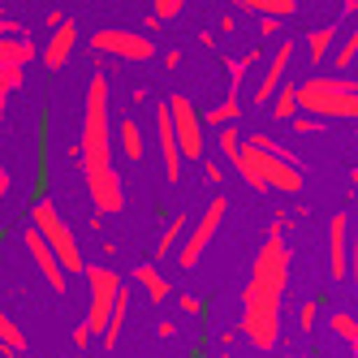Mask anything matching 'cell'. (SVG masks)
<instances>
[{"mask_svg": "<svg viewBox=\"0 0 358 358\" xmlns=\"http://www.w3.org/2000/svg\"><path fill=\"white\" fill-rule=\"evenodd\" d=\"M285 285H289V246L280 238V229L272 224L264 246L255 250L250 280L242 289V320H238V332L264 354L276 350V341H280V302H285Z\"/></svg>", "mask_w": 358, "mask_h": 358, "instance_id": "obj_1", "label": "cell"}, {"mask_svg": "<svg viewBox=\"0 0 358 358\" xmlns=\"http://www.w3.org/2000/svg\"><path fill=\"white\" fill-rule=\"evenodd\" d=\"M113 91H108V73L99 69L87 83V99H83V138H78V156H83V173H99L113 169Z\"/></svg>", "mask_w": 358, "mask_h": 358, "instance_id": "obj_2", "label": "cell"}, {"mask_svg": "<svg viewBox=\"0 0 358 358\" xmlns=\"http://www.w3.org/2000/svg\"><path fill=\"white\" fill-rule=\"evenodd\" d=\"M298 108L320 121H358V78H306L298 83Z\"/></svg>", "mask_w": 358, "mask_h": 358, "instance_id": "obj_3", "label": "cell"}, {"mask_svg": "<svg viewBox=\"0 0 358 358\" xmlns=\"http://www.w3.org/2000/svg\"><path fill=\"white\" fill-rule=\"evenodd\" d=\"M242 173V182L255 186V190H285V194H298L302 190V169L264 151L255 138H242V156L234 164Z\"/></svg>", "mask_w": 358, "mask_h": 358, "instance_id": "obj_4", "label": "cell"}, {"mask_svg": "<svg viewBox=\"0 0 358 358\" xmlns=\"http://www.w3.org/2000/svg\"><path fill=\"white\" fill-rule=\"evenodd\" d=\"M31 224L43 234V242L52 246V255L61 259V268H65V276H87V259H83V246H78V238H73V229L65 224V216H61V208L52 199H39V203H31Z\"/></svg>", "mask_w": 358, "mask_h": 358, "instance_id": "obj_5", "label": "cell"}, {"mask_svg": "<svg viewBox=\"0 0 358 358\" xmlns=\"http://www.w3.org/2000/svg\"><path fill=\"white\" fill-rule=\"evenodd\" d=\"M31 57H35V48L22 35V27L9 17H0V117H5L9 95L22 87V69L31 65Z\"/></svg>", "mask_w": 358, "mask_h": 358, "instance_id": "obj_6", "label": "cell"}, {"mask_svg": "<svg viewBox=\"0 0 358 358\" xmlns=\"http://www.w3.org/2000/svg\"><path fill=\"white\" fill-rule=\"evenodd\" d=\"M121 272H113L108 264H91L87 268V294H91V306H87V328H91V337L99 341L104 337V328H108V315H113V306L121 298Z\"/></svg>", "mask_w": 358, "mask_h": 358, "instance_id": "obj_7", "label": "cell"}, {"mask_svg": "<svg viewBox=\"0 0 358 358\" xmlns=\"http://www.w3.org/2000/svg\"><path fill=\"white\" fill-rule=\"evenodd\" d=\"M224 194H216V199H208V208H203V216L194 220V229H190V238L177 246V264H182V272H190L203 255H208V246L216 242V234H220V220H224Z\"/></svg>", "mask_w": 358, "mask_h": 358, "instance_id": "obj_8", "label": "cell"}, {"mask_svg": "<svg viewBox=\"0 0 358 358\" xmlns=\"http://www.w3.org/2000/svg\"><path fill=\"white\" fill-rule=\"evenodd\" d=\"M91 48L95 52H108L117 61H130V65H143V61H156V43H151L143 31H121V27H104L91 35Z\"/></svg>", "mask_w": 358, "mask_h": 358, "instance_id": "obj_9", "label": "cell"}, {"mask_svg": "<svg viewBox=\"0 0 358 358\" xmlns=\"http://www.w3.org/2000/svg\"><path fill=\"white\" fill-rule=\"evenodd\" d=\"M169 104V117H173V130H177V143H182V160H203V117L194 108V99H186L182 91L164 99Z\"/></svg>", "mask_w": 358, "mask_h": 358, "instance_id": "obj_10", "label": "cell"}, {"mask_svg": "<svg viewBox=\"0 0 358 358\" xmlns=\"http://www.w3.org/2000/svg\"><path fill=\"white\" fill-rule=\"evenodd\" d=\"M83 182H87V199L95 203L99 216H117V212H125V182H121L117 169L83 173Z\"/></svg>", "mask_w": 358, "mask_h": 358, "instance_id": "obj_11", "label": "cell"}, {"mask_svg": "<svg viewBox=\"0 0 358 358\" xmlns=\"http://www.w3.org/2000/svg\"><path fill=\"white\" fill-rule=\"evenodd\" d=\"M22 238H27V250H31V259H35L39 276L48 280V289H52V294H65V289H69V276H65L61 259L52 255V246L43 242V234H39V229L31 224V229H27V234H22Z\"/></svg>", "mask_w": 358, "mask_h": 358, "instance_id": "obj_12", "label": "cell"}, {"mask_svg": "<svg viewBox=\"0 0 358 358\" xmlns=\"http://www.w3.org/2000/svg\"><path fill=\"white\" fill-rule=\"evenodd\" d=\"M156 147H160V160H164V177L169 182H182V143H177V130H173V117H169V104L156 108Z\"/></svg>", "mask_w": 358, "mask_h": 358, "instance_id": "obj_13", "label": "cell"}, {"mask_svg": "<svg viewBox=\"0 0 358 358\" xmlns=\"http://www.w3.org/2000/svg\"><path fill=\"white\" fill-rule=\"evenodd\" d=\"M289 65H294V39H280V43H276V52H272V61H268V69H264V78H259V87H255V104H264V99H276V91L285 87Z\"/></svg>", "mask_w": 358, "mask_h": 358, "instance_id": "obj_14", "label": "cell"}, {"mask_svg": "<svg viewBox=\"0 0 358 358\" xmlns=\"http://www.w3.org/2000/svg\"><path fill=\"white\" fill-rule=\"evenodd\" d=\"M350 234H354V224L345 212H337L328 220V272L332 276H350Z\"/></svg>", "mask_w": 358, "mask_h": 358, "instance_id": "obj_15", "label": "cell"}, {"mask_svg": "<svg viewBox=\"0 0 358 358\" xmlns=\"http://www.w3.org/2000/svg\"><path fill=\"white\" fill-rule=\"evenodd\" d=\"M78 48V22L73 17H65L61 27L48 35V43H43V65H48V73H57V69H65V61H69V52Z\"/></svg>", "mask_w": 358, "mask_h": 358, "instance_id": "obj_16", "label": "cell"}, {"mask_svg": "<svg viewBox=\"0 0 358 358\" xmlns=\"http://www.w3.org/2000/svg\"><path fill=\"white\" fill-rule=\"evenodd\" d=\"M117 143H121V156L130 160V164H138L147 156V134H143V125L134 117H121L117 121Z\"/></svg>", "mask_w": 358, "mask_h": 358, "instance_id": "obj_17", "label": "cell"}, {"mask_svg": "<svg viewBox=\"0 0 358 358\" xmlns=\"http://www.w3.org/2000/svg\"><path fill=\"white\" fill-rule=\"evenodd\" d=\"M134 280H138V289H143L151 302H169V298H173V285L164 280V272H160L156 264H138V268H134Z\"/></svg>", "mask_w": 358, "mask_h": 358, "instance_id": "obj_18", "label": "cell"}, {"mask_svg": "<svg viewBox=\"0 0 358 358\" xmlns=\"http://www.w3.org/2000/svg\"><path fill=\"white\" fill-rule=\"evenodd\" d=\"M337 35H341V22H328V27H315L306 35V57H311V65H324V57L337 48Z\"/></svg>", "mask_w": 358, "mask_h": 358, "instance_id": "obj_19", "label": "cell"}, {"mask_svg": "<svg viewBox=\"0 0 358 358\" xmlns=\"http://www.w3.org/2000/svg\"><path fill=\"white\" fill-rule=\"evenodd\" d=\"M238 9L255 13V17H276V22H285L298 13V0H234Z\"/></svg>", "mask_w": 358, "mask_h": 358, "instance_id": "obj_20", "label": "cell"}, {"mask_svg": "<svg viewBox=\"0 0 358 358\" xmlns=\"http://www.w3.org/2000/svg\"><path fill=\"white\" fill-rule=\"evenodd\" d=\"M31 341H27V332H22L17 324H13V315L0 306V350H5V358H17L22 350H27Z\"/></svg>", "mask_w": 358, "mask_h": 358, "instance_id": "obj_21", "label": "cell"}, {"mask_svg": "<svg viewBox=\"0 0 358 358\" xmlns=\"http://www.w3.org/2000/svg\"><path fill=\"white\" fill-rule=\"evenodd\" d=\"M125 315H130V289H121V298H117V306H113V315H108V328H104V337H99V345H104V350H117L121 328H125Z\"/></svg>", "mask_w": 358, "mask_h": 358, "instance_id": "obj_22", "label": "cell"}, {"mask_svg": "<svg viewBox=\"0 0 358 358\" xmlns=\"http://www.w3.org/2000/svg\"><path fill=\"white\" fill-rule=\"evenodd\" d=\"M328 328L345 341L350 354H358V315H350V311H332V315H328Z\"/></svg>", "mask_w": 358, "mask_h": 358, "instance_id": "obj_23", "label": "cell"}, {"mask_svg": "<svg viewBox=\"0 0 358 358\" xmlns=\"http://www.w3.org/2000/svg\"><path fill=\"white\" fill-rule=\"evenodd\" d=\"M272 117H276V121H294V117H302V108H298V87H294V83H285V87L276 91Z\"/></svg>", "mask_w": 358, "mask_h": 358, "instance_id": "obj_24", "label": "cell"}, {"mask_svg": "<svg viewBox=\"0 0 358 358\" xmlns=\"http://www.w3.org/2000/svg\"><path fill=\"white\" fill-rule=\"evenodd\" d=\"M250 65H259V52H246V57H238V61H229V95H242V83H246V73H250Z\"/></svg>", "mask_w": 358, "mask_h": 358, "instance_id": "obj_25", "label": "cell"}, {"mask_svg": "<svg viewBox=\"0 0 358 358\" xmlns=\"http://www.w3.org/2000/svg\"><path fill=\"white\" fill-rule=\"evenodd\" d=\"M354 61H358V22L345 31V39H341V48L332 52V65L337 69H354Z\"/></svg>", "mask_w": 358, "mask_h": 358, "instance_id": "obj_26", "label": "cell"}, {"mask_svg": "<svg viewBox=\"0 0 358 358\" xmlns=\"http://www.w3.org/2000/svg\"><path fill=\"white\" fill-rule=\"evenodd\" d=\"M238 117H242V104H238L234 95H224V99H220V104H216L208 117H203V121H208V125H216V130H220V125H234Z\"/></svg>", "mask_w": 358, "mask_h": 358, "instance_id": "obj_27", "label": "cell"}, {"mask_svg": "<svg viewBox=\"0 0 358 358\" xmlns=\"http://www.w3.org/2000/svg\"><path fill=\"white\" fill-rule=\"evenodd\" d=\"M220 151H224V160L229 164H238V156H242V130H238V125H220Z\"/></svg>", "mask_w": 358, "mask_h": 358, "instance_id": "obj_28", "label": "cell"}, {"mask_svg": "<svg viewBox=\"0 0 358 358\" xmlns=\"http://www.w3.org/2000/svg\"><path fill=\"white\" fill-rule=\"evenodd\" d=\"M182 229H186V216H173V220L164 224L160 242H156V255H177V238H182Z\"/></svg>", "mask_w": 358, "mask_h": 358, "instance_id": "obj_29", "label": "cell"}, {"mask_svg": "<svg viewBox=\"0 0 358 358\" xmlns=\"http://www.w3.org/2000/svg\"><path fill=\"white\" fill-rule=\"evenodd\" d=\"M177 13H186V0H151V17H156L160 27H164V22H173Z\"/></svg>", "mask_w": 358, "mask_h": 358, "instance_id": "obj_30", "label": "cell"}, {"mask_svg": "<svg viewBox=\"0 0 358 358\" xmlns=\"http://www.w3.org/2000/svg\"><path fill=\"white\" fill-rule=\"evenodd\" d=\"M320 306H324L320 298H311V302L298 306V328H302V332H315V324H320Z\"/></svg>", "mask_w": 358, "mask_h": 358, "instance_id": "obj_31", "label": "cell"}, {"mask_svg": "<svg viewBox=\"0 0 358 358\" xmlns=\"http://www.w3.org/2000/svg\"><path fill=\"white\" fill-rule=\"evenodd\" d=\"M294 130H298V134H320V130L328 134V121H320V117H306V113H302V117H294Z\"/></svg>", "mask_w": 358, "mask_h": 358, "instance_id": "obj_32", "label": "cell"}, {"mask_svg": "<svg viewBox=\"0 0 358 358\" xmlns=\"http://www.w3.org/2000/svg\"><path fill=\"white\" fill-rule=\"evenodd\" d=\"M177 306H182V315H190V320L203 315V298H194V294H182V302H177Z\"/></svg>", "mask_w": 358, "mask_h": 358, "instance_id": "obj_33", "label": "cell"}, {"mask_svg": "<svg viewBox=\"0 0 358 358\" xmlns=\"http://www.w3.org/2000/svg\"><path fill=\"white\" fill-rule=\"evenodd\" d=\"M350 280H354V289H358V229L350 234Z\"/></svg>", "mask_w": 358, "mask_h": 358, "instance_id": "obj_34", "label": "cell"}, {"mask_svg": "<svg viewBox=\"0 0 358 358\" xmlns=\"http://www.w3.org/2000/svg\"><path fill=\"white\" fill-rule=\"evenodd\" d=\"M73 341H78V350H87L95 337H91V328H87V324H78V328H73Z\"/></svg>", "mask_w": 358, "mask_h": 358, "instance_id": "obj_35", "label": "cell"}, {"mask_svg": "<svg viewBox=\"0 0 358 358\" xmlns=\"http://www.w3.org/2000/svg\"><path fill=\"white\" fill-rule=\"evenodd\" d=\"M276 27H280L276 17H259V31H264V35H276Z\"/></svg>", "mask_w": 358, "mask_h": 358, "instance_id": "obj_36", "label": "cell"}, {"mask_svg": "<svg viewBox=\"0 0 358 358\" xmlns=\"http://www.w3.org/2000/svg\"><path fill=\"white\" fill-rule=\"evenodd\" d=\"M9 186H13V173H9V169H5V164H0V194H5V190H9Z\"/></svg>", "mask_w": 358, "mask_h": 358, "instance_id": "obj_37", "label": "cell"}, {"mask_svg": "<svg viewBox=\"0 0 358 358\" xmlns=\"http://www.w3.org/2000/svg\"><path fill=\"white\" fill-rule=\"evenodd\" d=\"M61 22H65V13H61V9H48V27H52V31H57V27H61Z\"/></svg>", "mask_w": 358, "mask_h": 358, "instance_id": "obj_38", "label": "cell"}, {"mask_svg": "<svg viewBox=\"0 0 358 358\" xmlns=\"http://www.w3.org/2000/svg\"><path fill=\"white\" fill-rule=\"evenodd\" d=\"M156 332H160V337H164V341H169V337H177V324H169V320H164V324H160V328H156Z\"/></svg>", "mask_w": 358, "mask_h": 358, "instance_id": "obj_39", "label": "cell"}, {"mask_svg": "<svg viewBox=\"0 0 358 358\" xmlns=\"http://www.w3.org/2000/svg\"><path fill=\"white\" fill-rule=\"evenodd\" d=\"M350 182H354V186H358V169H354V173H350Z\"/></svg>", "mask_w": 358, "mask_h": 358, "instance_id": "obj_40", "label": "cell"}, {"mask_svg": "<svg viewBox=\"0 0 358 358\" xmlns=\"http://www.w3.org/2000/svg\"><path fill=\"white\" fill-rule=\"evenodd\" d=\"M354 69H358V61H354Z\"/></svg>", "mask_w": 358, "mask_h": 358, "instance_id": "obj_41", "label": "cell"}]
</instances>
